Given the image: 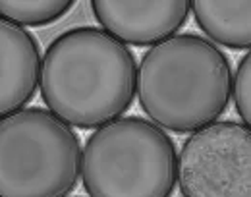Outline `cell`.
<instances>
[{
    "label": "cell",
    "instance_id": "10",
    "mask_svg": "<svg viewBox=\"0 0 251 197\" xmlns=\"http://www.w3.org/2000/svg\"><path fill=\"white\" fill-rule=\"evenodd\" d=\"M251 54L248 52L238 66L236 75H232V97H234V106L240 114V118L244 120L246 126H250L251 122Z\"/></svg>",
    "mask_w": 251,
    "mask_h": 197
},
{
    "label": "cell",
    "instance_id": "4",
    "mask_svg": "<svg viewBox=\"0 0 251 197\" xmlns=\"http://www.w3.org/2000/svg\"><path fill=\"white\" fill-rule=\"evenodd\" d=\"M81 174L72 126L31 106L0 120V197H68Z\"/></svg>",
    "mask_w": 251,
    "mask_h": 197
},
{
    "label": "cell",
    "instance_id": "8",
    "mask_svg": "<svg viewBox=\"0 0 251 197\" xmlns=\"http://www.w3.org/2000/svg\"><path fill=\"white\" fill-rule=\"evenodd\" d=\"M189 12L195 16L199 29L215 43L234 50L251 47V4L240 2H189Z\"/></svg>",
    "mask_w": 251,
    "mask_h": 197
},
{
    "label": "cell",
    "instance_id": "3",
    "mask_svg": "<svg viewBox=\"0 0 251 197\" xmlns=\"http://www.w3.org/2000/svg\"><path fill=\"white\" fill-rule=\"evenodd\" d=\"M176 163L166 131L141 116H126L87 137L81 180L91 197H172Z\"/></svg>",
    "mask_w": 251,
    "mask_h": 197
},
{
    "label": "cell",
    "instance_id": "2",
    "mask_svg": "<svg viewBox=\"0 0 251 197\" xmlns=\"http://www.w3.org/2000/svg\"><path fill=\"white\" fill-rule=\"evenodd\" d=\"M135 91L153 124L174 133H193L226 112L232 64L215 43L180 33L143 54Z\"/></svg>",
    "mask_w": 251,
    "mask_h": 197
},
{
    "label": "cell",
    "instance_id": "6",
    "mask_svg": "<svg viewBox=\"0 0 251 197\" xmlns=\"http://www.w3.org/2000/svg\"><path fill=\"white\" fill-rule=\"evenodd\" d=\"M91 8L102 31L124 45L135 47H155L174 37L188 24L191 14L186 0H93Z\"/></svg>",
    "mask_w": 251,
    "mask_h": 197
},
{
    "label": "cell",
    "instance_id": "7",
    "mask_svg": "<svg viewBox=\"0 0 251 197\" xmlns=\"http://www.w3.org/2000/svg\"><path fill=\"white\" fill-rule=\"evenodd\" d=\"M41 74V47L29 29L0 18V120L35 98Z\"/></svg>",
    "mask_w": 251,
    "mask_h": 197
},
{
    "label": "cell",
    "instance_id": "5",
    "mask_svg": "<svg viewBox=\"0 0 251 197\" xmlns=\"http://www.w3.org/2000/svg\"><path fill=\"white\" fill-rule=\"evenodd\" d=\"M184 197H251L250 126L222 120L193 131L176 163Z\"/></svg>",
    "mask_w": 251,
    "mask_h": 197
},
{
    "label": "cell",
    "instance_id": "1",
    "mask_svg": "<svg viewBox=\"0 0 251 197\" xmlns=\"http://www.w3.org/2000/svg\"><path fill=\"white\" fill-rule=\"evenodd\" d=\"M135 83L133 52L99 27L60 33L41 58L43 102L64 124L81 130L122 118L133 104Z\"/></svg>",
    "mask_w": 251,
    "mask_h": 197
},
{
    "label": "cell",
    "instance_id": "9",
    "mask_svg": "<svg viewBox=\"0 0 251 197\" xmlns=\"http://www.w3.org/2000/svg\"><path fill=\"white\" fill-rule=\"evenodd\" d=\"M74 8L72 0H0V18L20 27L50 25Z\"/></svg>",
    "mask_w": 251,
    "mask_h": 197
}]
</instances>
